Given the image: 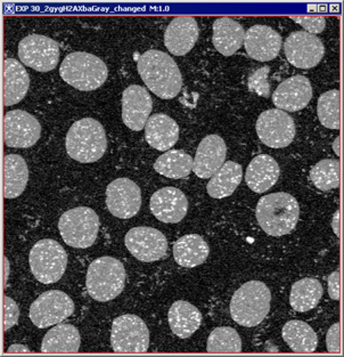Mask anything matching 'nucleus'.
<instances>
[{"instance_id":"34","label":"nucleus","mask_w":344,"mask_h":357,"mask_svg":"<svg viewBox=\"0 0 344 357\" xmlns=\"http://www.w3.org/2000/svg\"><path fill=\"white\" fill-rule=\"evenodd\" d=\"M193 158L182 150H170L157 158L154 170L168 178L182 179L193 170Z\"/></svg>"},{"instance_id":"16","label":"nucleus","mask_w":344,"mask_h":357,"mask_svg":"<svg viewBox=\"0 0 344 357\" xmlns=\"http://www.w3.org/2000/svg\"><path fill=\"white\" fill-rule=\"evenodd\" d=\"M107 209L113 216L129 220L137 215L141 207V191L132 179L118 178L107 188Z\"/></svg>"},{"instance_id":"15","label":"nucleus","mask_w":344,"mask_h":357,"mask_svg":"<svg viewBox=\"0 0 344 357\" xmlns=\"http://www.w3.org/2000/svg\"><path fill=\"white\" fill-rule=\"evenodd\" d=\"M284 52L292 66L299 69H311L322 61L325 48L317 36L297 31L286 38Z\"/></svg>"},{"instance_id":"26","label":"nucleus","mask_w":344,"mask_h":357,"mask_svg":"<svg viewBox=\"0 0 344 357\" xmlns=\"http://www.w3.org/2000/svg\"><path fill=\"white\" fill-rule=\"evenodd\" d=\"M30 87V78L24 66L14 59L5 60L3 66V104L12 107L25 98Z\"/></svg>"},{"instance_id":"18","label":"nucleus","mask_w":344,"mask_h":357,"mask_svg":"<svg viewBox=\"0 0 344 357\" xmlns=\"http://www.w3.org/2000/svg\"><path fill=\"white\" fill-rule=\"evenodd\" d=\"M150 207L157 220L166 224H177L187 215L188 200L182 190L168 186L152 195Z\"/></svg>"},{"instance_id":"38","label":"nucleus","mask_w":344,"mask_h":357,"mask_svg":"<svg viewBox=\"0 0 344 357\" xmlns=\"http://www.w3.org/2000/svg\"><path fill=\"white\" fill-rule=\"evenodd\" d=\"M268 73H269V68L265 66L252 73L249 79V87L251 91H256L258 95L263 96V98H269L270 96L269 84L267 79Z\"/></svg>"},{"instance_id":"28","label":"nucleus","mask_w":344,"mask_h":357,"mask_svg":"<svg viewBox=\"0 0 344 357\" xmlns=\"http://www.w3.org/2000/svg\"><path fill=\"white\" fill-rule=\"evenodd\" d=\"M168 320L172 333L179 338L186 339L200 329L202 314L191 303L178 301L170 307Z\"/></svg>"},{"instance_id":"9","label":"nucleus","mask_w":344,"mask_h":357,"mask_svg":"<svg viewBox=\"0 0 344 357\" xmlns=\"http://www.w3.org/2000/svg\"><path fill=\"white\" fill-rule=\"evenodd\" d=\"M111 346L119 354H143L150 347V331L141 317L125 314L113 321Z\"/></svg>"},{"instance_id":"23","label":"nucleus","mask_w":344,"mask_h":357,"mask_svg":"<svg viewBox=\"0 0 344 357\" xmlns=\"http://www.w3.org/2000/svg\"><path fill=\"white\" fill-rule=\"evenodd\" d=\"M145 138L152 148L166 152L178 141L179 126L169 116L157 113L148 118L145 126Z\"/></svg>"},{"instance_id":"37","label":"nucleus","mask_w":344,"mask_h":357,"mask_svg":"<svg viewBox=\"0 0 344 357\" xmlns=\"http://www.w3.org/2000/svg\"><path fill=\"white\" fill-rule=\"evenodd\" d=\"M310 179L322 191L338 188L340 185V162L335 159H325L317 162L310 170Z\"/></svg>"},{"instance_id":"30","label":"nucleus","mask_w":344,"mask_h":357,"mask_svg":"<svg viewBox=\"0 0 344 357\" xmlns=\"http://www.w3.org/2000/svg\"><path fill=\"white\" fill-rule=\"evenodd\" d=\"M26 161L19 154H7L3 159V195L15 199L24 192L28 185Z\"/></svg>"},{"instance_id":"44","label":"nucleus","mask_w":344,"mask_h":357,"mask_svg":"<svg viewBox=\"0 0 344 357\" xmlns=\"http://www.w3.org/2000/svg\"><path fill=\"white\" fill-rule=\"evenodd\" d=\"M333 229H334L335 234L338 235V236H340V211H336L335 213L334 217H333Z\"/></svg>"},{"instance_id":"29","label":"nucleus","mask_w":344,"mask_h":357,"mask_svg":"<svg viewBox=\"0 0 344 357\" xmlns=\"http://www.w3.org/2000/svg\"><path fill=\"white\" fill-rule=\"evenodd\" d=\"M210 248L197 234L184 235L173 245V257L178 265L187 268L200 266L208 259Z\"/></svg>"},{"instance_id":"31","label":"nucleus","mask_w":344,"mask_h":357,"mask_svg":"<svg viewBox=\"0 0 344 357\" xmlns=\"http://www.w3.org/2000/svg\"><path fill=\"white\" fill-rule=\"evenodd\" d=\"M243 179V168L234 161L224 163L220 169L210 178L207 191L213 199L230 197Z\"/></svg>"},{"instance_id":"7","label":"nucleus","mask_w":344,"mask_h":357,"mask_svg":"<svg viewBox=\"0 0 344 357\" xmlns=\"http://www.w3.org/2000/svg\"><path fill=\"white\" fill-rule=\"evenodd\" d=\"M100 226L97 213L88 207L68 210L58 222L63 241L77 249H87L94 245L100 233Z\"/></svg>"},{"instance_id":"3","label":"nucleus","mask_w":344,"mask_h":357,"mask_svg":"<svg viewBox=\"0 0 344 357\" xmlns=\"http://www.w3.org/2000/svg\"><path fill=\"white\" fill-rule=\"evenodd\" d=\"M107 149V137L103 125L84 118L75 121L66 135V151L73 160L93 163L103 157Z\"/></svg>"},{"instance_id":"19","label":"nucleus","mask_w":344,"mask_h":357,"mask_svg":"<svg viewBox=\"0 0 344 357\" xmlns=\"http://www.w3.org/2000/svg\"><path fill=\"white\" fill-rule=\"evenodd\" d=\"M313 98V88L309 79L304 75H295L286 79L276 88L272 102L277 109L288 112H297L307 107Z\"/></svg>"},{"instance_id":"21","label":"nucleus","mask_w":344,"mask_h":357,"mask_svg":"<svg viewBox=\"0 0 344 357\" xmlns=\"http://www.w3.org/2000/svg\"><path fill=\"white\" fill-rule=\"evenodd\" d=\"M227 145L224 138L212 134L201 141L193 162V172L200 178L209 179L225 163Z\"/></svg>"},{"instance_id":"4","label":"nucleus","mask_w":344,"mask_h":357,"mask_svg":"<svg viewBox=\"0 0 344 357\" xmlns=\"http://www.w3.org/2000/svg\"><path fill=\"white\" fill-rule=\"evenodd\" d=\"M272 292L261 281H249L237 289L230 301L233 320L245 328L259 326L269 313Z\"/></svg>"},{"instance_id":"27","label":"nucleus","mask_w":344,"mask_h":357,"mask_svg":"<svg viewBox=\"0 0 344 357\" xmlns=\"http://www.w3.org/2000/svg\"><path fill=\"white\" fill-rule=\"evenodd\" d=\"M245 31L230 17H220L213 24V45L225 56H232L244 44Z\"/></svg>"},{"instance_id":"41","label":"nucleus","mask_w":344,"mask_h":357,"mask_svg":"<svg viewBox=\"0 0 344 357\" xmlns=\"http://www.w3.org/2000/svg\"><path fill=\"white\" fill-rule=\"evenodd\" d=\"M326 348L331 354H341V324L335 323L326 335Z\"/></svg>"},{"instance_id":"25","label":"nucleus","mask_w":344,"mask_h":357,"mask_svg":"<svg viewBox=\"0 0 344 357\" xmlns=\"http://www.w3.org/2000/svg\"><path fill=\"white\" fill-rule=\"evenodd\" d=\"M81 346V335L71 324H58L50 329L41 345L45 354H75Z\"/></svg>"},{"instance_id":"6","label":"nucleus","mask_w":344,"mask_h":357,"mask_svg":"<svg viewBox=\"0 0 344 357\" xmlns=\"http://www.w3.org/2000/svg\"><path fill=\"white\" fill-rule=\"evenodd\" d=\"M127 280L125 266L113 257L95 259L88 267L86 287L93 299L107 303L116 299L123 291Z\"/></svg>"},{"instance_id":"22","label":"nucleus","mask_w":344,"mask_h":357,"mask_svg":"<svg viewBox=\"0 0 344 357\" xmlns=\"http://www.w3.org/2000/svg\"><path fill=\"white\" fill-rule=\"evenodd\" d=\"M200 36V29L194 17L179 16L172 20L164 33V45L170 53L182 56L189 53Z\"/></svg>"},{"instance_id":"39","label":"nucleus","mask_w":344,"mask_h":357,"mask_svg":"<svg viewBox=\"0 0 344 357\" xmlns=\"http://www.w3.org/2000/svg\"><path fill=\"white\" fill-rule=\"evenodd\" d=\"M291 19L304 26L308 33L316 36V33H322L326 26L325 17L322 16H291Z\"/></svg>"},{"instance_id":"5","label":"nucleus","mask_w":344,"mask_h":357,"mask_svg":"<svg viewBox=\"0 0 344 357\" xmlns=\"http://www.w3.org/2000/svg\"><path fill=\"white\" fill-rule=\"evenodd\" d=\"M63 80L79 91H96L109 77L107 64L86 52H75L64 59L60 68Z\"/></svg>"},{"instance_id":"40","label":"nucleus","mask_w":344,"mask_h":357,"mask_svg":"<svg viewBox=\"0 0 344 357\" xmlns=\"http://www.w3.org/2000/svg\"><path fill=\"white\" fill-rule=\"evenodd\" d=\"M19 306L8 296L3 297V331H8L10 328L19 322Z\"/></svg>"},{"instance_id":"14","label":"nucleus","mask_w":344,"mask_h":357,"mask_svg":"<svg viewBox=\"0 0 344 357\" xmlns=\"http://www.w3.org/2000/svg\"><path fill=\"white\" fill-rule=\"evenodd\" d=\"M41 125L22 110L8 111L3 118V141L8 148H31L39 141Z\"/></svg>"},{"instance_id":"33","label":"nucleus","mask_w":344,"mask_h":357,"mask_svg":"<svg viewBox=\"0 0 344 357\" xmlns=\"http://www.w3.org/2000/svg\"><path fill=\"white\" fill-rule=\"evenodd\" d=\"M322 292V285L318 280L304 278L292 285L290 304L297 312L306 313L320 304Z\"/></svg>"},{"instance_id":"1","label":"nucleus","mask_w":344,"mask_h":357,"mask_svg":"<svg viewBox=\"0 0 344 357\" xmlns=\"http://www.w3.org/2000/svg\"><path fill=\"white\" fill-rule=\"evenodd\" d=\"M137 70L146 87L157 98L172 100L182 91V73L177 63L161 50H150L141 54Z\"/></svg>"},{"instance_id":"24","label":"nucleus","mask_w":344,"mask_h":357,"mask_svg":"<svg viewBox=\"0 0 344 357\" xmlns=\"http://www.w3.org/2000/svg\"><path fill=\"white\" fill-rule=\"evenodd\" d=\"M279 175L281 169L277 161L268 154H260L247 167L245 182L252 191L263 193L277 183Z\"/></svg>"},{"instance_id":"35","label":"nucleus","mask_w":344,"mask_h":357,"mask_svg":"<svg viewBox=\"0 0 344 357\" xmlns=\"http://www.w3.org/2000/svg\"><path fill=\"white\" fill-rule=\"evenodd\" d=\"M210 354H237L242 351V339L230 326H219L210 333L207 342Z\"/></svg>"},{"instance_id":"32","label":"nucleus","mask_w":344,"mask_h":357,"mask_svg":"<svg viewBox=\"0 0 344 357\" xmlns=\"http://www.w3.org/2000/svg\"><path fill=\"white\" fill-rule=\"evenodd\" d=\"M282 335L288 347L299 354L313 353L318 347L316 333L304 321L292 320L285 323Z\"/></svg>"},{"instance_id":"46","label":"nucleus","mask_w":344,"mask_h":357,"mask_svg":"<svg viewBox=\"0 0 344 357\" xmlns=\"http://www.w3.org/2000/svg\"><path fill=\"white\" fill-rule=\"evenodd\" d=\"M340 141H341V138H340V136H338V137L335 139L334 145H333V149H334L335 153L338 154V155L341 154V150H340Z\"/></svg>"},{"instance_id":"12","label":"nucleus","mask_w":344,"mask_h":357,"mask_svg":"<svg viewBox=\"0 0 344 357\" xmlns=\"http://www.w3.org/2000/svg\"><path fill=\"white\" fill-rule=\"evenodd\" d=\"M19 57L29 68L39 73H49L60 60V46L52 38L30 35L19 43Z\"/></svg>"},{"instance_id":"13","label":"nucleus","mask_w":344,"mask_h":357,"mask_svg":"<svg viewBox=\"0 0 344 357\" xmlns=\"http://www.w3.org/2000/svg\"><path fill=\"white\" fill-rule=\"evenodd\" d=\"M129 252L143 263L162 259L168 250L166 235L159 229L139 226L130 229L125 238Z\"/></svg>"},{"instance_id":"17","label":"nucleus","mask_w":344,"mask_h":357,"mask_svg":"<svg viewBox=\"0 0 344 357\" xmlns=\"http://www.w3.org/2000/svg\"><path fill=\"white\" fill-rule=\"evenodd\" d=\"M152 110L153 100L146 88L138 85L125 88L123 94V120L129 129L143 130Z\"/></svg>"},{"instance_id":"10","label":"nucleus","mask_w":344,"mask_h":357,"mask_svg":"<svg viewBox=\"0 0 344 357\" xmlns=\"http://www.w3.org/2000/svg\"><path fill=\"white\" fill-rule=\"evenodd\" d=\"M75 303L72 298L60 290L41 294L30 307V320L39 329L56 326L72 317Z\"/></svg>"},{"instance_id":"45","label":"nucleus","mask_w":344,"mask_h":357,"mask_svg":"<svg viewBox=\"0 0 344 357\" xmlns=\"http://www.w3.org/2000/svg\"><path fill=\"white\" fill-rule=\"evenodd\" d=\"M3 259H5V275H3V282H5V287H6L7 282H8V275H10V263H8L7 257L3 258Z\"/></svg>"},{"instance_id":"42","label":"nucleus","mask_w":344,"mask_h":357,"mask_svg":"<svg viewBox=\"0 0 344 357\" xmlns=\"http://www.w3.org/2000/svg\"><path fill=\"white\" fill-rule=\"evenodd\" d=\"M327 283H329V297L332 298L333 301H338V299H340V287H341L340 272H338V270L334 271V272L329 276Z\"/></svg>"},{"instance_id":"20","label":"nucleus","mask_w":344,"mask_h":357,"mask_svg":"<svg viewBox=\"0 0 344 357\" xmlns=\"http://www.w3.org/2000/svg\"><path fill=\"white\" fill-rule=\"evenodd\" d=\"M282 37L267 25H253L245 32L244 46L249 56L259 62L274 60L282 48Z\"/></svg>"},{"instance_id":"43","label":"nucleus","mask_w":344,"mask_h":357,"mask_svg":"<svg viewBox=\"0 0 344 357\" xmlns=\"http://www.w3.org/2000/svg\"><path fill=\"white\" fill-rule=\"evenodd\" d=\"M7 353L8 354H25V353H31V351L26 346L15 344V345H12L8 348Z\"/></svg>"},{"instance_id":"11","label":"nucleus","mask_w":344,"mask_h":357,"mask_svg":"<svg viewBox=\"0 0 344 357\" xmlns=\"http://www.w3.org/2000/svg\"><path fill=\"white\" fill-rule=\"evenodd\" d=\"M256 128L260 141L269 148H286L295 139V120L288 113L279 109L261 113Z\"/></svg>"},{"instance_id":"8","label":"nucleus","mask_w":344,"mask_h":357,"mask_svg":"<svg viewBox=\"0 0 344 357\" xmlns=\"http://www.w3.org/2000/svg\"><path fill=\"white\" fill-rule=\"evenodd\" d=\"M29 261L36 280L44 284H52L58 282L64 275L68 254L58 242L45 238L32 247Z\"/></svg>"},{"instance_id":"36","label":"nucleus","mask_w":344,"mask_h":357,"mask_svg":"<svg viewBox=\"0 0 344 357\" xmlns=\"http://www.w3.org/2000/svg\"><path fill=\"white\" fill-rule=\"evenodd\" d=\"M341 95L338 89L326 91L317 104V114L322 126L329 129H338L341 125Z\"/></svg>"},{"instance_id":"2","label":"nucleus","mask_w":344,"mask_h":357,"mask_svg":"<svg viewBox=\"0 0 344 357\" xmlns=\"http://www.w3.org/2000/svg\"><path fill=\"white\" fill-rule=\"evenodd\" d=\"M261 229L272 236L290 234L300 218V206L295 197L285 192L265 195L256 209Z\"/></svg>"}]
</instances>
